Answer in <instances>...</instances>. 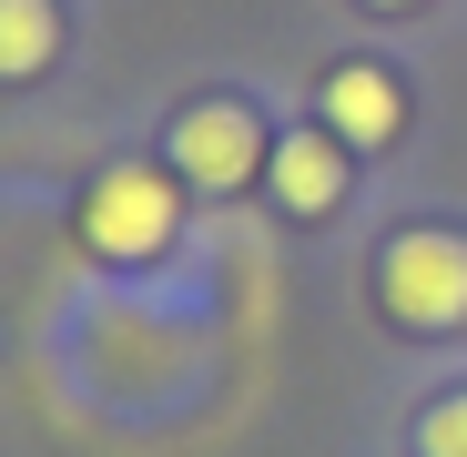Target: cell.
Returning a JSON list of instances; mask_svg holds the SVG:
<instances>
[{"label":"cell","mask_w":467,"mask_h":457,"mask_svg":"<svg viewBox=\"0 0 467 457\" xmlns=\"http://www.w3.org/2000/svg\"><path fill=\"white\" fill-rule=\"evenodd\" d=\"M265 163H275V142H265V122L244 102H193L173 122V173L193 193H234V183H254Z\"/></svg>","instance_id":"cell-3"},{"label":"cell","mask_w":467,"mask_h":457,"mask_svg":"<svg viewBox=\"0 0 467 457\" xmlns=\"http://www.w3.org/2000/svg\"><path fill=\"white\" fill-rule=\"evenodd\" d=\"M376 305L417 336H447L467 326V244L457 234H397L376 254Z\"/></svg>","instance_id":"cell-2"},{"label":"cell","mask_w":467,"mask_h":457,"mask_svg":"<svg viewBox=\"0 0 467 457\" xmlns=\"http://www.w3.org/2000/svg\"><path fill=\"white\" fill-rule=\"evenodd\" d=\"M61 51V0H0V82H31Z\"/></svg>","instance_id":"cell-6"},{"label":"cell","mask_w":467,"mask_h":457,"mask_svg":"<svg viewBox=\"0 0 467 457\" xmlns=\"http://www.w3.org/2000/svg\"><path fill=\"white\" fill-rule=\"evenodd\" d=\"M417 447H427V457H467V387L437 397V407L417 417Z\"/></svg>","instance_id":"cell-7"},{"label":"cell","mask_w":467,"mask_h":457,"mask_svg":"<svg viewBox=\"0 0 467 457\" xmlns=\"http://www.w3.org/2000/svg\"><path fill=\"white\" fill-rule=\"evenodd\" d=\"M265 183H275L285 213H336V203H346V142L316 132V122L285 132V142H275V163H265Z\"/></svg>","instance_id":"cell-5"},{"label":"cell","mask_w":467,"mask_h":457,"mask_svg":"<svg viewBox=\"0 0 467 457\" xmlns=\"http://www.w3.org/2000/svg\"><path fill=\"white\" fill-rule=\"evenodd\" d=\"M316 112H326V132L356 142V152H376V142L407 132V92H397V71H376V61H336L326 92H316Z\"/></svg>","instance_id":"cell-4"},{"label":"cell","mask_w":467,"mask_h":457,"mask_svg":"<svg viewBox=\"0 0 467 457\" xmlns=\"http://www.w3.org/2000/svg\"><path fill=\"white\" fill-rule=\"evenodd\" d=\"M173 234H183V173L112 163L82 203V244L102 265H152V254H173Z\"/></svg>","instance_id":"cell-1"},{"label":"cell","mask_w":467,"mask_h":457,"mask_svg":"<svg viewBox=\"0 0 467 457\" xmlns=\"http://www.w3.org/2000/svg\"><path fill=\"white\" fill-rule=\"evenodd\" d=\"M366 11H417V0H366Z\"/></svg>","instance_id":"cell-8"}]
</instances>
